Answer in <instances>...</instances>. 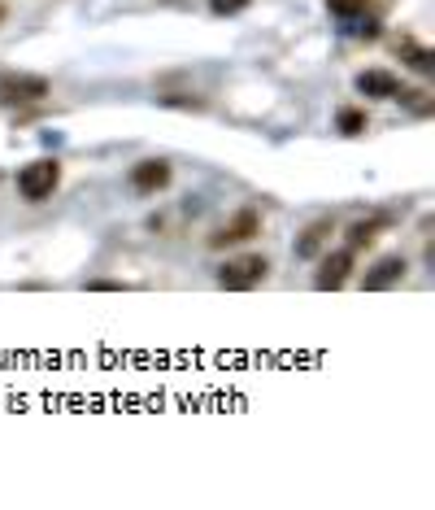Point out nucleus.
I'll list each match as a JSON object with an SVG mask.
<instances>
[{
  "mask_svg": "<svg viewBox=\"0 0 435 510\" xmlns=\"http://www.w3.org/2000/svg\"><path fill=\"white\" fill-rule=\"evenodd\" d=\"M57 188H61V162L57 157H35V162H26L18 170V196L31 201V205L49 201Z\"/></svg>",
  "mask_w": 435,
  "mask_h": 510,
  "instance_id": "f257e3e1",
  "label": "nucleus"
},
{
  "mask_svg": "<svg viewBox=\"0 0 435 510\" xmlns=\"http://www.w3.org/2000/svg\"><path fill=\"white\" fill-rule=\"evenodd\" d=\"M348 35H357V40H379V18H366V23H357V18H353Z\"/></svg>",
  "mask_w": 435,
  "mask_h": 510,
  "instance_id": "2eb2a0df",
  "label": "nucleus"
},
{
  "mask_svg": "<svg viewBox=\"0 0 435 510\" xmlns=\"http://www.w3.org/2000/svg\"><path fill=\"white\" fill-rule=\"evenodd\" d=\"M366 127H370V118H366V109H357V105H344V109H336V131L339 136H366Z\"/></svg>",
  "mask_w": 435,
  "mask_h": 510,
  "instance_id": "f8f14e48",
  "label": "nucleus"
},
{
  "mask_svg": "<svg viewBox=\"0 0 435 510\" xmlns=\"http://www.w3.org/2000/svg\"><path fill=\"white\" fill-rule=\"evenodd\" d=\"M331 236H336V222H331V219H314L305 231H301V241H296V258H301V262H314V258H322V253H327V244H331Z\"/></svg>",
  "mask_w": 435,
  "mask_h": 510,
  "instance_id": "1a4fd4ad",
  "label": "nucleus"
},
{
  "mask_svg": "<svg viewBox=\"0 0 435 510\" xmlns=\"http://www.w3.org/2000/svg\"><path fill=\"white\" fill-rule=\"evenodd\" d=\"M5 18H9V5H5V0H0V26H5Z\"/></svg>",
  "mask_w": 435,
  "mask_h": 510,
  "instance_id": "a211bd4d",
  "label": "nucleus"
},
{
  "mask_svg": "<svg viewBox=\"0 0 435 510\" xmlns=\"http://www.w3.org/2000/svg\"><path fill=\"white\" fill-rule=\"evenodd\" d=\"M327 9H331V18H339V23H353V18H362L366 9H370V0H327Z\"/></svg>",
  "mask_w": 435,
  "mask_h": 510,
  "instance_id": "ddd939ff",
  "label": "nucleus"
},
{
  "mask_svg": "<svg viewBox=\"0 0 435 510\" xmlns=\"http://www.w3.org/2000/svg\"><path fill=\"white\" fill-rule=\"evenodd\" d=\"M357 92L362 97H370V100H401V79L392 71H384V66H370V71H362L357 74Z\"/></svg>",
  "mask_w": 435,
  "mask_h": 510,
  "instance_id": "6e6552de",
  "label": "nucleus"
},
{
  "mask_svg": "<svg viewBox=\"0 0 435 510\" xmlns=\"http://www.w3.org/2000/svg\"><path fill=\"white\" fill-rule=\"evenodd\" d=\"M170 175H174V170H170V162H162V157H144V162H135V166H131L126 184H131L135 193L148 196V193H162V188L170 184Z\"/></svg>",
  "mask_w": 435,
  "mask_h": 510,
  "instance_id": "423d86ee",
  "label": "nucleus"
},
{
  "mask_svg": "<svg viewBox=\"0 0 435 510\" xmlns=\"http://www.w3.org/2000/svg\"><path fill=\"white\" fill-rule=\"evenodd\" d=\"M49 97H52V83L44 74H18V71L0 74V105H40Z\"/></svg>",
  "mask_w": 435,
  "mask_h": 510,
  "instance_id": "7ed1b4c3",
  "label": "nucleus"
},
{
  "mask_svg": "<svg viewBox=\"0 0 435 510\" xmlns=\"http://www.w3.org/2000/svg\"><path fill=\"white\" fill-rule=\"evenodd\" d=\"M253 0H209V9H214L218 18H236V14H244Z\"/></svg>",
  "mask_w": 435,
  "mask_h": 510,
  "instance_id": "4468645a",
  "label": "nucleus"
},
{
  "mask_svg": "<svg viewBox=\"0 0 435 510\" xmlns=\"http://www.w3.org/2000/svg\"><path fill=\"white\" fill-rule=\"evenodd\" d=\"M387 227H392V219H387V214H370V219H357L353 227H348L344 244H348L353 253H362V249H375V244H379V236H384Z\"/></svg>",
  "mask_w": 435,
  "mask_h": 510,
  "instance_id": "9d476101",
  "label": "nucleus"
},
{
  "mask_svg": "<svg viewBox=\"0 0 435 510\" xmlns=\"http://www.w3.org/2000/svg\"><path fill=\"white\" fill-rule=\"evenodd\" d=\"M88 288H92V292H118L122 284H118V279H88Z\"/></svg>",
  "mask_w": 435,
  "mask_h": 510,
  "instance_id": "f3484780",
  "label": "nucleus"
},
{
  "mask_svg": "<svg viewBox=\"0 0 435 510\" xmlns=\"http://www.w3.org/2000/svg\"><path fill=\"white\" fill-rule=\"evenodd\" d=\"M396 57H401L413 74H435V52L427 49V44H418L413 35H401V40H396Z\"/></svg>",
  "mask_w": 435,
  "mask_h": 510,
  "instance_id": "9b49d317",
  "label": "nucleus"
},
{
  "mask_svg": "<svg viewBox=\"0 0 435 510\" xmlns=\"http://www.w3.org/2000/svg\"><path fill=\"white\" fill-rule=\"evenodd\" d=\"M162 105H179V109H205V100H196V97H157Z\"/></svg>",
  "mask_w": 435,
  "mask_h": 510,
  "instance_id": "dca6fc26",
  "label": "nucleus"
},
{
  "mask_svg": "<svg viewBox=\"0 0 435 510\" xmlns=\"http://www.w3.org/2000/svg\"><path fill=\"white\" fill-rule=\"evenodd\" d=\"M257 236H262V214L253 205H244V210H236L209 236V249H236V244H248V241H257Z\"/></svg>",
  "mask_w": 435,
  "mask_h": 510,
  "instance_id": "20e7f679",
  "label": "nucleus"
},
{
  "mask_svg": "<svg viewBox=\"0 0 435 510\" xmlns=\"http://www.w3.org/2000/svg\"><path fill=\"white\" fill-rule=\"evenodd\" d=\"M353 270H357V253L344 244V249H331V253H322V267L314 275V288L318 292H336L344 288L348 279H353Z\"/></svg>",
  "mask_w": 435,
  "mask_h": 510,
  "instance_id": "39448f33",
  "label": "nucleus"
},
{
  "mask_svg": "<svg viewBox=\"0 0 435 510\" xmlns=\"http://www.w3.org/2000/svg\"><path fill=\"white\" fill-rule=\"evenodd\" d=\"M405 270H410V262H405L401 253H387V258H379L375 267L366 270L362 288H366V292H387V288H396V284L405 279Z\"/></svg>",
  "mask_w": 435,
  "mask_h": 510,
  "instance_id": "0eeeda50",
  "label": "nucleus"
},
{
  "mask_svg": "<svg viewBox=\"0 0 435 510\" xmlns=\"http://www.w3.org/2000/svg\"><path fill=\"white\" fill-rule=\"evenodd\" d=\"M266 275H270V262L262 253H244V258H231L227 267H218V288L248 292V288H257Z\"/></svg>",
  "mask_w": 435,
  "mask_h": 510,
  "instance_id": "f03ea898",
  "label": "nucleus"
}]
</instances>
